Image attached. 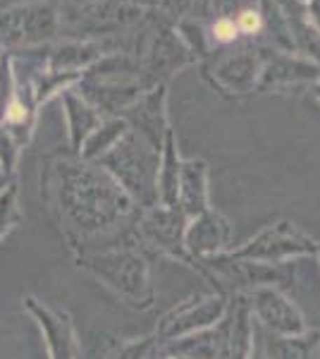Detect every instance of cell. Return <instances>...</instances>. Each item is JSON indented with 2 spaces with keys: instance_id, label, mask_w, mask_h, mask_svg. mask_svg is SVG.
Segmentation results:
<instances>
[{
  "instance_id": "4fadbf2b",
  "label": "cell",
  "mask_w": 320,
  "mask_h": 359,
  "mask_svg": "<svg viewBox=\"0 0 320 359\" xmlns=\"http://www.w3.org/2000/svg\"><path fill=\"white\" fill-rule=\"evenodd\" d=\"M20 221V208H17V189L10 187L0 194V240L13 225Z\"/></svg>"
},
{
  "instance_id": "6da1fadb",
  "label": "cell",
  "mask_w": 320,
  "mask_h": 359,
  "mask_svg": "<svg viewBox=\"0 0 320 359\" xmlns=\"http://www.w3.org/2000/svg\"><path fill=\"white\" fill-rule=\"evenodd\" d=\"M79 264L96 278H101L108 287H113L130 304L151 306V302H153L148 264L141 254L132 252V249H118V252L84 257Z\"/></svg>"
},
{
  "instance_id": "e0dca14e",
  "label": "cell",
  "mask_w": 320,
  "mask_h": 359,
  "mask_svg": "<svg viewBox=\"0 0 320 359\" xmlns=\"http://www.w3.org/2000/svg\"><path fill=\"white\" fill-rule=\"evenodd\" d=\"M316 254H318V259H320V242H318V252Z\"/></svg>"
},
{
  "instance_id": "7c38bea8",
  "label": "cell",
  "mask_w": 320,
  "mask_h": 359,
  "mask_svg": "<svg viewBox=\"0 0 320 359\" xmlns=\"http://www.w3.org/2000/svg\"><path fill=\"white\" fill-rule=\"evenodd\" d=\"M160 343L158 338H141V340H134V343L122 345L120 350H115L113 355H108V359H153L158 355Z\"/></svg>"
},
{
  "instance_id": "52a82bcc",
  "label": "cell",
  "mask_w": 320,
  "mask_h": 359,
  "mask_svg": "<svg viewBox=\"0 0 320 359\" xmlns=\"http://www.w3.org/2000/svg\"><path fill=\"white\" fill-rule=\"evenodd\" d=\"M162 352L177 359H227L230 347V316L218 321L211 328L189 333L184 338L162 343Z\"/></svg>"
},
{
  "instance_id": "30bf717a",
  "label": "cell",
  "mask_w": 320,
  "mask_h": 359,
  "mask_svg": "<svg viewBox=\"0 0 320 359\" xmlns=\"http://www.w3.org/2000/svg\"><path fill=\"white\" fill-rule=\"evenodd\" d=\"M177 208L189 218L201 216L208 211V189H206V165L203 163H184L179 170V194Z\"/></svg>"
},
{
  "instance_id": "5bb4252c",
  "label": "cell",
  "mask_w": 320,
  "mask_h": 359,
  "mask_svg": "<svg viewBox=\"0 0 320 359\" xmlns=\"http://www.w3.org/2000/svg\"><path fill=\"white\" fill-rule=\"evenodd\" d=\"M215 36H218L220 41H232V39L237 36V29L230 20H220L218 25H215Z\"/></svg>"
},
{
  "instance_id": "2e32d148",
  "label": "cell",
  "mask_w": 320,
  "mask_h": 359,
  "mask_svg": "<svg viewBox=\"0 0 320 359\" xmlns=\"http://www.w3.org/2000/svg\"><path fill=\"white\" fill-rule=\"evenodd\" d=\"M3 184H5V177H0V187H3Z\"/></svg>"
},
{
  "instance_id": "9c48e42d",
  "label": "cell",
  "mask_w": 320,
  "mask_h": 359,
  "mask_svg": "<svg viewBox=\"0 0 320 359\" xmlns=\"http://www.w3.org/2000/svg\"><path fill=\"white\" fill-rule=\"evenodd\" d=\"M230 316V347L227 359H251L253 352V314L246 294H235L227 306Z\"/></svg>"
},
{
  "instance_id": "ac0fdd59",
  "label": "cell",
  "mask_w": 320,
  "mask_h": 359,
  "mask_svg": "<svg viewBox=\"0 0 320 359\" xmlns=\"http://www.w3.org/2000/svg\"><path fill=\"white\" fill-rule=\"evenodd\" d=\"M170 359H177V357H170Z\"/></svg>"
},
{
  "instance_id": "8992f818",
  "label": "cell",
  "mask_w": 320,
  "mask_h": 359,
  "mask_svg": "<svg viewBox=\"0 0 320 359\" xmlns=\"http://www.w3.org/2000/svg\"><path fill=\"white\" fill-rule=\"evenodd\" d=\"M232 228L225 216L215 211H203L201 216L191 218L187 223V233H184V249L194 259H208L215 254H223L230 249Z\"/></svg>"
},
{
  "instance_id": "3957f363",
  "label": "cell",
  "mask_w": 320,
  "mask_h": 359,
  "mask_svg": "<svg viewBox=\"0 0 320 359\" xmlns=\"http://www.w3.org/2000/svg\"><path fill=\"white\" fill-rule=\"evenodd\" d=\"M227 306H230V299L225 294H211V297L191 299V302L174 306L172 311H167L160 318L155 338L162 345L170 343V340L184 338L189 333L203 331V328H211L227 316Z\"/></svg>"
},
{
  "instance_id": "277c9868",
  "label": "cell",
  "mask_w": 320,
  "mask_h": 359,
  "mask_svg": "<svg viewBox=\"0 0 320 359\" xmlns=\"http://www.w3.org/2000/svg\"><path fill=\"white\" fill-rule=\"evenodd\" d=\"M246 299H249V306H251V314L258 318L260 326H263L267 333L301 335L308 331L299 306H296L280 287H270V285L256 287V290L246 294Z\"/></svg>"
},
{
  "instance_id": "8fae6325",
  "label": "cell",
  "mask_w": 320,
  "mask_h": 359,
  "mask_svg": "<svg viewBox=\"0 0 320 359\" xmlns=\"http://www.w3.org/2000/svg\"><path fill=\"white\" fill-rule=\"evenodd\" d=\"M265 359H320V331L301 335L265 333Z\"/></svg>"
},
{
  "instance_id": "9a60e30c",
  "label": "cell",
  "mask_w": 320,
  "mask_h": 359,
  "mask_svg": "<svg viewBox=\"0 0 320 359\" xmlns=\"http://www.w3.org/2000/svg\"><path fill=\"white\" fill-rule=\"evenodd\" d=\"M260 27V20L256 13H244L242 15V29L244 32H256V29Z\"/></svg>"
},
{
  "instance_id": "ba28073f",
  "label": "cell",
  "mask_w": 320,
  "mask_h": 359,
  "mask_svg": "<svg viewBox=\"0 0 320 359\" xmlns=\"http://www.w3.org/2000/svg\"><path fill=\"white\" fill-rule=\"evenodd\" d=\"M27 309L36 316L39 326L43 328L46 340H48L50 359H74L77 355V338L67 314L55 311L50 306L39 304L34 297H27Z\"/></svg>"
},
{
  "instance_id": "5b68a950",
  "label": "cell",
  "mask_w": 320,
  "mask_h": 359,
  "mask_svg": "<svg viewBox=\"0 0 320 359\" xmlns=\"http://www.w3.org/2000/svg\"><path fill=\"white\" fill-rule=\"evenodd\" d=\"M189 218L179 208H153L141 223L137 225V235L144 245L172 259H182L191 264V257L184 249V233H187Z\"/></svg>"
},
{
  "instance_id": "7a4b0ae2",
  "label": "cell",
  "mask_w": 320,
  "mask_h": 359,
  "mask_svg": "<svg viewBox=\"0 0 320 359\" xmlns=\"http://www.w3.org/2000/svg\"><path fill=\"white\" fill-rule=\"evenodd\" d=\"M318 252V240L299 230L294 223L280 221L270 228L260 230L258 235L244 242L237 249H227V257L244 259V262H258V264H272L280 266L299 257H313Z\"/></svg>"
}]
</instances>
